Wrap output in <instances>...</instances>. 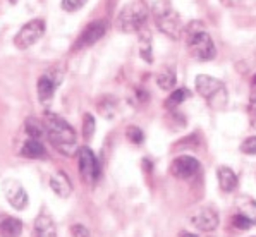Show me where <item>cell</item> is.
Segmentation results:
<instances>
[{
	"mask_svg": "<svg viewBox=\"0 0 256 237\" xmlns=\"http://www.w3.org/2000/svg\"><path fill=\"white\" fill-rule=\"evenodd\" d=\"M148 19V7L143 0L131 2L117 16V26L124 33H138L144 28Z\"/></svg>",
	"mask_w": 256,
	"mask_h": 237,
	"instance_id": "5",
	"label": "cell"
},
{
	"mask_svg": "<svg viewBox=\"0 0 256 237\" xmlns=\"http://www.w3.org/2000/svg\"><path fill=\"white\" fill-rule=\"evenodd\" d=\"M94 134V118L92 114H84V118H82V136L84 140H92Z\"/></svg>",
	"mask_w": 256,
	"mask_h": 237,
	"instance_id": "23",
	"label": "cell"
},
{
	"mask_svg": "<svg viewBox=\"0 0 256 237\" xmlns=\"http://www.w3.org/2000/svg\"><path fill=\"white\" fill-rule=\"evenodd\" d=\"M200 170V162L194 156L180 155L172 160L170 164V174L177 179H191Z\"/></svg>",
	"mask_w": 256,
	"mask_h": 237,
	"instance_id": "10",
	"label": "cell"
},
{
	"mask_svg": "<svg viewBox=\"0 0 256 237\" xmlns=\"http://www.w3.org/2000/svg\"><path fill=\"white\" fill-rule=\"evenodd\" d=\"M153 18H155V24L160 31L168 36L170 40H180L184 36V26L182 19H180L179 12L167 2H158L153 6Z\"/></svg>",
	"mask_w": 256,
	"mask_h": 237,
	"instance_id": "3",
	"label": "cell"
},
{
	"mask_svg": "<svg viewBox=\"0 0 256 237\" xmlns=\"http://www.w3.org/2000/svg\"><path fill=\"white\" fill-rule=\"evenodd\" d=\"M140 33H141L140 54H141V57H143L144 60L148 62V64H152V60H153V57H152V36H150V33L146 31V28H143V30H141Z\"/></svg>",
	"mask_w": 256,
	"mask_h": 237,
	"instance_id": "20",
	"label": "cell"
},
{
	"mask_svg": "<svg viewBox=\"0 0 256 237\" xmlns=\"http://www.w3.org/2000/svg\"><path fill=\"white\" fill-rule=\"evenodd\" d=\"M34 237H57V227L48 213H40L34 220Z\"/></svg>",
	"mask_w": 256,
	"mask_h": 237,
	"instance_id": "13",
	"label": "cell"
},
{
	"mask_svg": "<svg viewBox=\"0 0 256 237\" xmlns=\"http://www.w3.org/2000/svg\"><path fill=\"white\" fill-rule=\"evenodd\" d=\"M21 155L26 158H31V160H43V158H46V150L38 140L30 138V140H26L21 146Z\"/></svg>",
	"mask_w": 256,
	"mask_h": 237,
	"instance_id": "17",
	"label": "cell"
},
{
	"mask_svg": "<svg viewBox=\"0 0 256 237\" xmlns=\"http://www.w3.org/2000/svg\"><path fill=\"white\" fill-rule=\"evenodd\" d=\"M177 76L174 67H164L158 74H156V84L162 90H172L176 86Z\"/></svg>",
	"mask_w": 256,
	"mask_h": 237,
	"instance_id": "18",
	"label": "cell"
},
{
	"mask_svg": "<svg viewBox=\"0 0 256 237\" xmlns=\"http://www.w3.org/2000/svg\"><path fill=\"white\" fill-rule=\"evenodd\" d=\"M26 132L30 138H33V140H40V138L45 134V124H40L38 120H34V118H30V120L26 122Z\"/></svg>",
	"mask_w": 256,
	"mask_h": 237,
	"instance_id": "22",
	"label": "cell"
},
{
	"mask_svg": "<svg viewBox=\"0 0 256 237\" xmlns=\"http://www.w3.org/2000/svg\"><path fill=\"white\" fill-rule=\"evenodd\" d=\"M196 92L206 100V104L212 106L214 110H220L227 105L229 100V94H227L226 84H224L220 79L206 76V74H200L194 79Z\"/></svg>",
	"mask_w": 256,
	"mask_h": 237,
	"instance_id": "4",
	"label": "cell"
},
{
	"mask_svg": "<svg viewBox=\"0 0 256 237\" xmlns=\"http://www.w3.org/2000/svg\"><path fill=\"white\" fill-rule=\"evenodd\" d=\"M251 81H253V84L256 86V74H254V78H253V79H251Z\"/></svg>",
	"mask_w": 256,
	"mask_h": 237,
	"instance_id": "31",
	"label": "cell"
},
{
	"mask_svg": "<svg viewBox=\"0 0 256 237\" xmlns=\"http://www.w3.org/2000/svg\"><path fill=\"white\" fill-rule=\"evenodd\" d=\"M50 188L57 196L60 198H69L72 194V184H70L69 177L64 172H57L50 177Z\"/></svg>",
	"mask_w": 256,
	"mask_h": 237,
	"instance_id": "15",
	"label": "cell"
},
{
	"mask_svg": "<svg viewBox=\"0 0 256 237\" xmlns=\"http://www.w3.org/2000/svg\"><path fill=\"white\" fill-rule=\"evenodd\" d=\"M250 112L253 114V116H256V90L250 96Z\"/></svg>",
	"mask_w": 256,
	"mask_h": 237,
	"instance_id": "29",
	"label": "cell"
},
{
	"mask_svg": "<svg viewBox=\"0 0 256 237\" xmlns=\"http://www.w3.org/2000/svg\"><path fill=\"white\" fill-rule=\"evenodd\" d=\"M184 36H186L188 48L192 57L200 62L214 60L216 55V48L214 38L206 33L204 26L200 21L189 22L188 28H184Z\"/></svg>",
	"mask_w": 256,
	"mask_h": 237,
	"instance_id": "2",
	"label": "cell"
},
{
	"mask_svg": "<svg viewBox=\"0 0 256 237\" xmlns=\"http://www.w3.org/2000/svg\"><path fill=\"white\" fill-rule=\"evenodd\" d=\"M70 232H72V237H90V230H88V228H86L82 224L72 225Z\"/></svg>",
	"mask_w": 256,
	"mask_h": 237,
	"instance_id": "28",
	"label": "cell"
},
{
	"mask_svg": "<svg viewBox=\"0 0 256 237\" xmlns=\"http://www.w3.org/2000/svg\"><path fill=\"white\" fill-rule=\"evenodd\" d=\"M126 136H128V140L134 144H141L144 141V134L138 126H129L128 131H126Z\"/></svg>",
	"mask_w": 256,
	"mask_h": 237,
	"instance_id": "24",
	"label": "cell"
},
{
	"mask_svg": "<svg viewBox=\"0 0 256 237\" xmlns=\"http://www.w3.org/2000/svg\"><path fill=\"white\" fill-rule=\"evenodd\" d=\"M2 192H4V196H6L7 203H9L14 210L22 212L28 206V203H30L26 189L22 188L21 182H18V180H12V179L6 180V182L2 184Z\"/></svg>",
	"mask_w": 256,
	"mask_h": 237,
	"instance_id": "9",
	"label": "cell"
},
{
	"mask_svg": "<svg viewBox=\"0 0 256 237\" xmlns=\"http://www.w3.org/2000/svg\"><path fill=\"white\" fill-rule=\"evenodd\" d=\"M86 2H88V0H62V9H64L66 12H76V10H80Z\"/></svg>",
	"mask_w": 256,
	"mask_h": 237,
	"instance_id": "25",
	"label": "cell"
},
{
	"mask_svg": "<svg viewBox=\"0 0 256 237\" xmlns=\"http://www.w3.org/2000/svg\"><path fill=\"white\" fill-rule=\"evenodd\" d=\"M45 131L48 140L52 141L57 152L66 156L78 155V143H76V131L70 128L68 120L54 112L45 114Z\"/></svg>",
	"mask_w": 256,
	"mask_h": 237,
	"instance_id": "1",
	"label": "cell"
},
{
	"mask_svg": "<svg viewBox=\"0 0 256 237\" xmlns=\"http://www.w3.org/2000/svg\"><path fill=\"white\" fill-rule=\"evenodd\" d=\"M60 81H62V72H58V70H46V72L38 79V84H36V92H38L40 102L52 100L55 90H57Z\"/></svg>",
	"mask_w": 256,
	"mask_h": 237,
	"instance_id": "11",
	"label": "cell"
},
{
	"mask_svg": "<svg viewBox=\"0 0 256 237\" xmlns=\"http://www.w3.org/2000/svg\"><path fill=\"white\" fill-rule=\"evenodd\" d=\"M238 213H241L246 218L251 220V224L256 225V201L250 198H239L238 200Z\"/></svg>",
	"mask_w": 256,
	"mask_h": 237,
	"instance_id": "19",
	"label": "cell"
},
{
	"mask_svg": "<svg viewBox=\"0 0 256 237\" xmlns=\"http://www.w3.org/2000/svg\"><path fill=\"white\" fill-rule=\"evenodd\" d=\"M22 222L9 215H0V237H21Z\"/></svg>",
	"mask_w": 256,
	"mask_h": 237,
	"instance_id": "14",
	"label": "cell"
},
{
	"mask_svg": "<svg viewBox=\"0 0 256 237\" xmlns=\"http://www.w3.org/2000/svg\"><path fill=\"white\" fill-rule=\"evenodd\" d=\"M191 224L202 232H214L220 224L218 213L214 208H202L196 215L191 216Z\"/></svg>",
	"mask_w": 256,
	"mask_h": 237,
	"instance_id": "12",
	"label": "cell"
},
{
	"mask_svg": "<svg viewBox=\"0 0 256 237\" xmlns=\"http://www.w3.org/2000/svg\"><path fill=\"white\" fill-rule=\"evenodd\" d=\"M232 225H234L236 228H241V230H248L253 224H251L250 218H246V216L241 215V213H238V215L232 218Z\"/></svg>",
	"mask_w": 256,
	"mask_h": 237,
	"instance_id": "27",
	"label": "cell"
},
{
	"mask_svg": "<svg viewBox=\"0 0 256 237\" xmlns=\"http://www.w3.org/2000/svg\"><path fill=\"white\" fill-rule=\"evenodd\" d=\"M188 96H189V92H188L186 88L174 90V92L168 94L167 102H165V106H167V108H176V106H179Z\"/></svg>",
	"mask_w": 256,
	"mask_h": 237,
	"instance_id": "21",
	"label": "cell"
},
{
	"mask_svg": "<svg viewBox=\"0 0 256 237\" xmlns=\"http://www.w3.org/2000/svg\"><path fill=\"white\" fill-rule=\"evenodd\" d=\"M45 28H46V24L43 19H40V18L31 19V21L26 22V24L18 31V34L14 36V40H12L14 46L19 50H26V48H30V46H33L34 43L45 34Z\"/></svg>",
	"mask_w": 256,
	"mask_h": 237,
	"instance_id": "6",
	"label": "cell"
},
{
	"mask_svg": "<svg viewBox=\"0 0 256 237\" xmlns=\"http://www.w3.org/2000/svg\"><path fill=\"white\" fill-rule=\"evenodd\" d=\"M241 152L246 155H256V136L246 138L241 143Z\"/></svg>",
	"mask_w": 256,
	"mask_h": 237,
	"instance_id": "26",
	"label": "cell"
},
{
	"mask_svg": "<svg viewBox=\"0 0 256 237\" xmlns=\"http://www.w3.org/2000/svg\"><path fill=\"white\" fill-rule=\"evenodd\" d=\"M78 165H80V174L81 177L88 184H94L102 176L100 162H98L96 155L92 152V148L82 146L78 150Z\"/></svg>",
	"mask_w": 256,
	"mask_h": 237,
	"instance_id": "7",
	"label": "cell"
},
{
	"mask_svg": "<svg viewBox=\"0 0 256 237\" xmlns=\"http://www.w3.org/2000/svg\"><path fill=\"white\" fill-rule=\"evenodd\" d=\"M179 237H198V236H196V234H191V232H186V230H184V232H180Z\"/></svg>",
	"mask_w": 256,
	"mask_h": 237,
	"instance_id": "30",
	"label": "cell"
},
{
	"mask_svg": "<svg viewBox=\"0 0 256 237\" xmlns=\"http://www.w3.org/2000/svg\"><path fill=\"white\" fill-rule=\"evenodd\" d=\"M105 33H107V21H105V19H96V21L90 22V24L82 30L80 38L76 40L72 50H81V48H86V46L94 45L98 40L104 38Z\"/></svg>",
	"mask_w": 256,
	"mask_h": 237,
	"instance_id": "8",
	"label": "cell"
},
{
	"mask_svg": "<svg viewBox=\"0 0 256 237\" xmlns=\"http://www.w3.org/2000/svg\"><path fill=\"white\" fill-rule=\"evenodd\" d=\"M216 179H218V186L220 189H222L224 192H232L236 191V188H238V176H236V172L232 170L230 167H218V170H216Z\"/></svg>",
	"mask_w": 256,
	"mask_h": 237,
	"instance_id": "16",
	"label": "cell"
}]
</instances>
